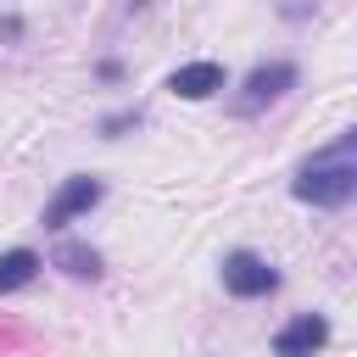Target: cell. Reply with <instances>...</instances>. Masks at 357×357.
<instances>
[{"mask_svg":"<svg viewBox=\"0 0 357 357\" xmlns=\"http://www.w3.org/2000/svg\"><path fill=\"white\" fill-rule=\"evenodd\" d=\"M296 201H312V206H346L351 190H357V162H351V134L329 151V156H312L301 173H296Z\"/></svg>","mask_w":357,"mask_h":357,"instance_id":"6da1fadb","label":"cell"},{"mask_svg":"<svg viewBox=\"0 0 357 357\" xmlns=\"http://www.w3.org/2000/svg\"><path fill=\"white\" fill-rule=\"evenodd\" d=\"M223 284H229L234 296H268V290L279 284V273H273L257 251H229V257H223Z\"/></svg>","mask_w":357,"mask_h":357,"instance_id":"7a4b0ae2","label":"cell"},{"mask_svg":"<svg viewBox=\"0 0 357 357\" xmlns=\"http://www.w3.org/2000/svg\"><path fill=\"white\" fill-rule=\"evenodd\" d=\"M100 201V178H89V173H78V178H67L56 195H50V206H45V229H61V223H73L78 212H89Z\"/></svg>","mask_w":357,"mask_h":357,"instance_id":"3957f363","label":"cell"},{"mask_svg":"<svg viewBox=\"0 0 357 357\" xmlns=\"http://www.w3.org/2000/svg\"><path fill=\"white\" fill-rule=\"evenodd\" d=\"M324 340H329V324H324L318 312H296V318L273 335V357H312Z\"/></svg>","mask_w":357,"mask_h":357,"instance_id":"277c9868","label":"cell"},{"mask_svg":"<svg viewBox=\"0 0 357 357\" xmlns=\"http://www.w3.org/2000/svg\"><path fill=\"white\" fill-rule=\"evenodd\" d=\"M167 89L184 95V100H206V95L223 89V67H218V61H184V67L167 78Z\"/></svg>","mask_w":357,"mask_h":357,"instance_id":"5b68a950","label":"cell"},{"mask_svg":"<svg viewBox=\"0 0 357 357\" xmlns=\"http://www.w3.org/2000/svg\"><path fill=\"white\" fill-rule=\"evenodd\" d=\"M296 84V67L290 61H273V67H257L245 78V106H262V100H279L284 89Z\"/></svg>","mask_w":357,"mask_h":357,"instance_id":"8992f818","label":"cell"},{"mask_svg":"<svg viewBox=\"0 0 357 357\" xmlns=\"http://www.w3.org/2000/svg\"><path fill=\"white\" fill-rule=\"evenodd\" d=\"M39 273V257L28 251V245H17V251H6L0 257V296H11V290H22L28 279Z\"/></svg>","mask_w":357,"mask_h":357,"instance_id":"52a82bcc","label":"cell"},{"mask_svg":"<svg viewBox=\"0 0 357 357\" xmlns=\"http://www.w3.org/2000/svg\"><path fill=\"white\" fill-rule=\"evenodd\" d=\"M56 262H61L67 273H78V279H95V273H100V257H95L89 245H61Z\"/></svg>","mask_w":357,"mask_h":357,"instance_id":"ba28073f","label":"cell"}]
</instances>
